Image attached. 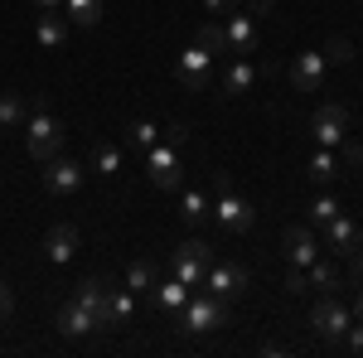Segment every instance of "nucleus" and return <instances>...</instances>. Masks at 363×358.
Returning a JSON list of instances; mask_svg holds the SVG:
<instances>
[{"label":"nucleus","mask_w":363,"mask_h":358,"mask_svg":"<svg viewBox=\"0 0 363 358\" xmlns=\"http://www.w3.org/2000/svg\"><path fill=\"white\" fill-rule=\"evenodd\" d=\"M203 10L208 15H228V10H238V0H203Z\"/></svg>","instance_id":"4c0bfd02"},{"label":"nucleus","mask_w":363,"mask_h":358,"mask_svg":"<svg viewBox=\"0 0 363 358\" xmlns=\"http://www.w3.org/2000/svg\"><path fill=\"white\" fill-rule=\"evenodd\" d=\"M228 325V301L223 296H189L184 301V310H179V330H189V334H213V330H223Z\"/></svg>","instance_id":"f03ea898"},{"label":"nucleus","mask_w":363,"mask_h":358,"mask_svg":"<svg viewBox=\"0 0 363 358\" xmlns=\"http://www.w3.org/2000/svg\"><path fill=\"white\" fill-rule=\"evenodd\" d=\"M223 39H228V54H257V49H262V25H257V15L228 10Z\"/></svg>","instance_id":"9b49d317"},{"label":"nucleus","mask_w":363,"mask_h":358,"mask_svg":"<svg viewBox=\"0 0 363 358\" xmlns=\"http://www.w3.org/2000/svg\"><path fill=\"white\" fill-rule=\"evenodd\" d=\"M213 49H208V44H189V49H184V54H179V63H174V78H179V87H184V92H203V87L213 83Z\"/></svg>","instance_id":"7ed1b4c3"},{"label":"nucleus","mask_w":363,"mask_h":358,"mask_svg":"<svg viewBox=\"0 0 363 358\" xmlns=\"http://www.w3.org/2000/svg\"><path fill=\"white\" fill-rule=\"evenodd\" d=\"M10 315H15V291H10V286L0 281V325H5Z\"/></svg>","instance_id":"c9c22d12"},{"label":"nucleus","mask_w":363,"mask_h":358,"mask_svg":"<svg viewBox=\"0 0 363 358\" xmlns=\"http://www.w3.org/2000/svg\"><path fill=\"white\" fill-rule=\"evenodd\" d=\"M354 281H363V247L354 252Z\"/></svg>","instance_id":"ea45409f"},{"label":"nucleus","mask_w":363,"mask_h":358,"mask_svg":"<svg viewBox=\"0 0 363 358\" xmlns=\"http://www.w3.org/2000/svg\"><path fill=\"white\" fill-rule=\"evenodd\" d=\"M208 267H213V242H184V247H174V276L194 291V286H203V276H208Z\"/></svg>","instance_id":"423d86ee"},{"label":"nucleus","mask_w":363,"mask_h":358,"mask_svg":"<svg viewBox=\"0 0 363 358\" xmlns=\"http://www.w3.org/2000/svg\"><path fill=\"white\" fill-rule=\"evenodd\" d=\"M44 189L54 194V198H68V194H78L83 189V179H87V169L78 165V160H63V155H54V160H44Z\"/></svg>","instance_id":"9d476101"},{"label":"nucleus","mask_w":363,"mask_h":358,"mask_svg":"<svg viewBox=\"0 0 363 358\" xmlns=\"http://www.w3.org/2000/svg\"><path fill=\"white\" fill-rule=\"evenodd\" d=\"M257 78H262V68H257L247 54H233V63L223 68V92L228 97H242V92L257 87Z\"/></svg>","instance_id":"2eb2a0df"},{"label":"nucleus","mask_w":363,"mask_h":358,"mask_svg":"<svg viewBox=\"0 0 363 358\" xmlns=\"http://www.w3.org/2000/svg\"><path fill=\"white\" fill-rule=\"evenodd\" d=\"M310 179H315V184H335L339 179V150L320 145V150L310 155Z\"/></svg>","instance_id":"5701e85b"},{"label":"nucleus","mask_w":363,"mask_h":358,"mask_svg":"<svg viewBox=\"0 0 363 358\" xmlns=\"http://www.w3.org/2000/svg\"><path fill=\"white\" fill-rule=\"evenodd\" d=\"M54 325H58V334H68V339H87V334H97V320H92V315H87V310H83L78 301H68V305H63Z\"/></svg>","instance_id":"a211bd4d"},{"label":"nucleus","mask_w":363,"mask_h":358,"mask_svg":"<svg viewBox=\"0 0 363 358\" xmlns=\"http://www.w3.org/2000/svg\"><path fill=\"white\" fill-rule=\"evenodd\" d=\"M165 140L184 150V145H189V126H184V121H169V126H165Z\"/></svg>","instance_id":"f704fd0d"},{"label":"nucleus","mask_w":363,"mask_h":358,"mask_svg":"<svg viewBox=\"0 0 363 358\" xmlns=\"http://www.w3.org/2000/svg\"><path fill=\"white\" fill-rule=\"evenodd\" d=\"M107 301H112V315H116V325H126V320L136 315V296H131L126 286H121V291H112Z\"/></svg>","instance_id":"c756f323"},{"label":"nucleus","mask_w":363,"mask_h":358,"mask_svg":"<svg viewBox=\"0 0 363 358\" xmlns=\"http://www.w3.org/2000/svg\"><path fill=\"white\" fill-rule=\"evenodd\" d=\"M281 286H286V296H306V291H310V276H306V267H291Z\"/></svg>","instance_id":"473e14b6"},{"label":"nucleus","mask_w":363,"mask_h":358,"mask_svg":"<svg viewBox=\"0 0 363 358\" xmlns=\"http://www.w3.org/2000/svg\"><path fill=\"white\" fill-rule=\"evenodd\" d=\"M121 160H126V155H121V145H112V140H97V145H92V174H107V179H112L116 169H121Z\"/></svg>","instance_id":"393cba45"},{"label":"nucleus","mask_w":363,"mask_h":358,"mask_svg":"<svg viewBox=\"0 0 363 358\" xmlns=\"http://www.w3.org/2000/svg\"><path fill=\"white\" fill-rule=\"evenodd\" d=\"M107 296H112V286H107V281H97V276H87L83 286H78V296H73V301L97 320V334L116 330V315H112V301H107Z\"/></svg>","instance_id":"1a4fd4ad"},{"label":"nucleus","mask_w":363,"mask_h":358,"mask_svg":"<svg viewBox=\"0 0 363 358\" xmlns=\"http://www.w3.org/2000/svg\"><path fill=\"white\" fill-rule=\"evenodd\" d=\"M306 276H310V286H315L320 296H335L339 286H344V281H339V267H335V262H320V257L306 267Z\"/></svg>","instance_id":"b1692460"},{"label":"nucleus","mask_w":363,"mask_h":358,"mask_svg":"<svg viewBox=\"0 0 363 358\" xmlns=\"http://www.w3.org/2000/svg\"><path fill=\"white\" fill-rule=\"evenodd\" d=\"M325 242H330V252H335V257H354V252L363 247V233L344 218V213H335V218L325 223Z\"/></svg>","instance_id":"dca6fc26"},{"label":"nucleus","mask_w":363,"mask_h":358,"mask_svg":"<svg viewBox=\"0 0 363 358\" xmlns=\"http://www.w3.org/2000/svg\"><path fill=\"white\" fill-rule=\"evenodd\" d=\"M354 320H363V281H359V296H354Z\"/></svg>","instance_id":"a19ab883"},{"label":"nucleus","mask_w":363,"mask_h":358,"mask_svg":"<svg viewBox=\"0 0 363 358\" xmlns=\"http://www.w3.org/2000/svg\"><path fill=\"white\" fill-rule=\"evenodd\" d=\"M39 247H44V257H49L54 267H68V262L78 257V228H73V223H54Z\"/></svg>","instance_id":"ddd939ff"},{"label":"nucleus","mask_w":363,"mask_h":358,"mask_svg":"<svg viewBox=\"0 0 363 358\" xmlns=\"http://www.w3.org/2000/svg\"><path fill=\"white\" fill-rule=\"evenodd\" d=\"M126 140H131L140 155H145V150L160 140V131H155V121H131V126H126Z\"/></svg>","instance_id":"cd10ccee"},{"label":"nucleus","mask_w":363,"mask_h":358,"mask_svg":"<svg viewBox=\"0 0 363 358\" xmlns=\"http://www.w3.org/2000/svg\"><path fill=\"white\" fill-rule=\"evenodd\" d=\"M145 174H150V184L155 189H179V145H169V140H155L150 150H145Z\"/></svg>","instance_id":"20e7f679"},{"label":"nucleus","mask_w":363,"mask_h":358,"mask_svg":"<svg viewBox=\"0 0 363 358\" xmlns=\"http://www.w3.org/2000/svg\"><path fill=\"white\" fill-rule=\"evenodd\" d=\"M339 165H363V145L359 140H344V145H339Z\"/></svg>","instance_id":"72a5a7b5"},{"label":"nucleus","mask_w":363,"mask_h":358,"mask_svg":"<svg viewBox=\"0 0 363 358\" xmlns=\"http://www.w3.org/2000/svg\"><path fill=\"white\" fill-rule=\"evenodd\" d=\"M349 325H354V310H349V305H339L335 296H320L315 310H310V330L320 334V339H344Z\"/></svg>","instance_id":"6e6552de"},{"label":"nucleus","mask_w":363,"mask_h":358,"mask_svg":"<svg viewBox=\"0 0 363 358\" xmlns=\"http://www.w3.org/2000/svg\"><path fill=\"white\" fill-rule=\"evenodd\" d=\"M335 213H344L335 194H320V198H310V223H330Z\"/></svg>","instance_id":"c85d7f7f"},{"label":"nucleus","mask_w":363,"mask_h":358,"mask_svg":"<svg viewBox=\"0 0 363 358\" xmlns=\"http://www.w3.org/2000/svg\"><path fill=\"white\" fill-rule=\"evenodd\" d=\"M325 73H330V63H325V54H315V49L291 58V87L296 92H320L325 87Z\"/></svg>","instance_id":"f8f14e48"},{"label":"nucleus","mask_w":363,"mask_h":358,"mask_svg":"<svg viewBox=\"0 0 363 358\" xmlns=\"http://www.w3.org/2000/svg\"><path fill=\"white\" fill-rule=\"evenodd\" d=\"M39 10H63V0H39Z\"/></svg>","instance_id":"79ce46f5"},{"label":"nucleus","mask_w":363,"mask_h":358,"mask_svg":"<svg viewBox=\"0 0 363 358\" xmlns=\"http://www.w3.org/2000/svg\"><path fill=\"white\" fill-rule=\"evenodd\" d=\"M213 223H218L223 233H247L252 223H257V208H252L242 194H233L223 184V189H218V198H213Z\"/></svg>","instance_id":"0eeeda50"},{"label":"nucleus","mask_w":363,"mask_h":358,"mask_svg":"<svg viewBox=\"0 0 363 358\" xmlns=\"http://www.w3.org/2000/svg\"><path fill=\"white\" fill-rule=\"evenodd\" d=\"M277 10V0H252V15H272Z\"/></svg>","instance_id":"58836bf2"},{"label":"nucleus","mask_w":363,"mask_h":358,"mask_svg":"<svg viewBox=\"0 0 363 358\" xmlns=\"http://www.w3.org/2000/svg\"><path fill=\"white\" fill-rule=\"evenodd\" d=\"M25 150L44 165V160H54L58 150H63V121H58L49 102L39 97V102H29V116H25Z\"/></svg>","instance_id":"f257e3e1"},{"label":"nucleus","mask_w":363,"mask_h":358,"mask_svg":"<svg viewBox=\"0 0 363 358\" xmlns=\"http://www.w3.org/2000/svg\"><path fill=\"white\" fill-rule=\"evenodd\" d=\"M179 218L189 223V228H199V223H208V218H213V203H208V198H203L199 189H189L184 198H179Z\"/></svg>","instance_id":"a878e982"},{"label":"nucleus","mask_w":363,"mask_h":358,"mask_svg":"<svg viewBox=\"0 0 363 358\" xmlns=\"http://www.w3.org/2000/svg\"><path fill=\"white\" fill-rule=\"evenodd\" d=\"M325 63H339V68H344V63H354V44H349L344 34H335V39L325 44Z\"/></svg>","instance_id":"7c9ffc66"},{"label":"nucleus","mask_w":363,"mask_h":358,"mask_svg":"<svg viewBox=\"0 0 363 358\" xmlns=\"http://www.w3.org/2000/svg\"><path fill=\"white\" fill-rule=\"evenodd\" d=\"M247 267H208V276H203V286L213 291V296H223V301H238L242 291H247Z\"/></svg>","instance_id":"4468645a"},{"label":"nucleus","mask_w":363,"mask_h":358,"mask_svg":"<svg viewBox=\"0 0 363 358\" xmlns=\"http://www.w3.org/2000/svg\"><path fill=\"white\" fill-rule=\"evenodd\" d=\"M29 116V102L20 92H0V131H20Z\"/></svg>","instance_id":"4be33fe9"},{"label":"nucleus","mask_w":363,"mask_h":358,"mask_svg":"<svg viewBox=\"0 0 363 358\" xmlns=\"http://www.w3.org/2000/svg\"><path fill=\"white\" fill-rule=\"evenodd\" d=\"M281 247H286V262H291V267H310V262L320 257V242H315L310 228H286Z\"/></svg>","instance_id":"f3484780"},{"label":"nucleus","mask_w":363,"mask_h":358,"mask_svg":"<svg viewBox=\"0 0 363 358\" xmlns=\"http://www.w3.org/2000/svg\"><path fill=\"white\" fill-rule=\"evenodd\" d=\"M199 44H208V49H213V54H228L223 25H213V20H208V25H199Z\"/></svg>","instance_id":"2f4dec72"},{"label":"nucleus","mask_w":363,"mask_h":358,"mask_svg":"<svg viewBox=\"0 0 363 358\" xmlns=\"http://www.w3.org/2000/svg\"><path fill=\"white\" fill-rule=\"evenodd\" d=\"M344 344H349L354 354H363V320H354V325L344 330Z\"/></svg>","instance_id":"e433bc0d"},{"label":"nucleus","mask_w":363,"mask_h":358,"mask_svg":"<svg viewBox=\"0 0 363 358\" xmlns=\"http://www.w3.org/2000/svg\"><path fill=\"white\" fill-rule=\"evenodd\" d=\"M131 296H150L155 291V262H145V257H136L131 267H126V281H121Z\"/></svg>","instance_id":"412c9836"},{"label":"nucleus","mask_w":363,"mask_h":358,"mask_svg":"<svg viewBox=\"0 0 363 358\" xmlns=\"http://www.w3.org/2000/svg\"><path fill=\"white\" fill-rule=\"evenodd\" d=\"M34 39H39V49H63V39H68V20H63V10H39Z\"/></svg>","instance_id":"6ab92c4d"},{"label":"nucleus","mask_w":363,"mask_h":358,"mask_svg":"<svg viewBox=\"0 0 363 358\" xmlns=\"http://www.w3.org/2000/svg\"><path fill=\"white\" fill-rule=\"evenodd\" d=\"M310 140H315V145L339 150V145L349 140V111L339 107V102H325V107L310 116Z\"/></svg>","instance_id":"39448f33"},{"label":"nucleus","mask_w":363,"mask_h":358,"mask_svg":"<svg viewBox=\"0 0 363 358\" xmlns=\"http://www.w3.org/2000/svg\"><path fill=\"white\" fill-rule=\"evenodd\" d=\"M150 296H155V305H160L165 315H179V310H184V301H189L194 291H189L179 276H169V281H155V291H150Z\"/></svg>","instance_id":"aec40b11"},{"label":"nucleus","mask_w":363,"mask_h":358,"mask_svg":"<svg viewBox=\"0 0 363 358\" xmlns=\"http://www.w3.org/2000/svg\"><path fill=\"white\" fill-rule=\"evenodd\" d=\"M63 15H68L73 25L92 29L97 20H102V0H63Z\"/></svg>","instance_id":"bb28decb"}]
</instances>
